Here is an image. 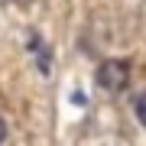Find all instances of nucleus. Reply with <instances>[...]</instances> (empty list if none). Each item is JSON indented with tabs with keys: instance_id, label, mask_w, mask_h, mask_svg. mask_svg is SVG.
I'll return each instance as SVG.
<instances>
[{
	"instance_id": "obj_1",
	"label": "nucleus",
	"mask_w": 146,
	"mask_h": 146,
	"mask_svg": "<svg viewBox=\"0 0 146 146\" xmlns=\"http://www.w3.org/2000/svg\"><path fill=\"white\" fill-rule=\"evenodd\" d=\"M127 81H130V65H127L123 58H107V62H101V68H98V84H101L104 91L117 94V91L127 88Z\"/></svg>"
},
{
	"instance_id": "obj_2",
	"label": "nucleus",
	"mask_w": 146,
	"mask_h": 146,
	"mask_svg": "<svg viewBox=\"0 0 146 146\" xmlns=\"http://www.w3.org/2000/svg\"><path fill=\"white\" fill-rule=\"evenodd\" d=\"M136 117H140V123L146 127V91L136 98Z\"/></svg>"
},
{
	"instance_id": "obj_3",
	"label": "nucleus",
	"mask_w": 146,
	"mask_h": 146,
	"mask_svg": "<svg viewBox=\"0 0 146 146\" xmlns=\"http://www.w3.org/2000/svg\"><path fill=\"white\" fill-rule=\"evenodd\" d=\"M3 140H7V123H3V117H0V146H3Z\"/></svg>"
},
{
	"instance_id": "obj_4",
	"label": "nucleus",
	"mask_w": 146,
	"mask_h": 146,
	"mask_svg": "<svg viewBox=\"0 0 146 146\" xmlns=\"http://www.w3.org/2000/svg\"><path fill=\"white\" fill-rule=\"evenodd\" d=\"M13 3H29V0H13Z\"/></svg>"
}]
</instances>
